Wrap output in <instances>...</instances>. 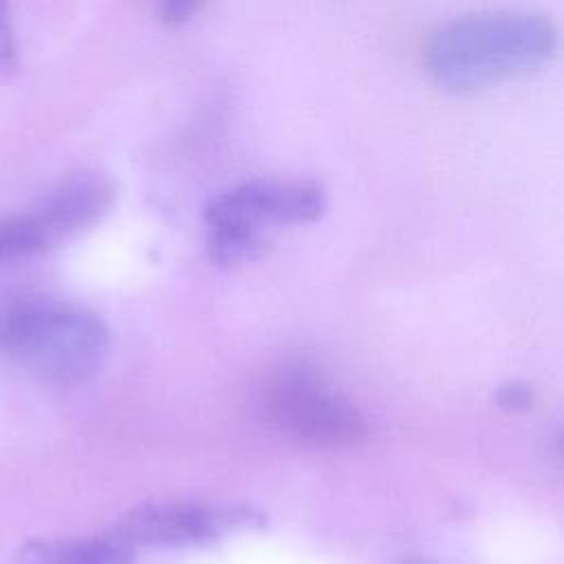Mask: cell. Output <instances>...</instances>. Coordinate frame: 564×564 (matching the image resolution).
Masks as SVG:
<instances>
[{
    "label": "cell",
    "mask_w": 564,
    "mask_h": 564,
    "mask_svg": "<svg viewBox=\"0 0 564 564\" xmlns=\"http://www.w3.org/2000/svg\"><path fill=\"white\" fill-rule=\"evenodd\" d=\"M264 419L284 436L322 449L364 443L368 423L361 410L328 388L311 368H284L262 388Z\"/></svg>",
    "instance_id": "cell-3"
},
{
    "label": "cell",
    "mask_w": 564,
    "mask_h": 564,
    "mask_svg": "<svg viewBox=\"0 0 564 564\" xmlns=\"http://www.w3.org/2000/svg\"><path fill=\"white\" fill-rule=\"evenodd\" d=\"M401 564H432V562H427V560H421V557H408V560H403Z\"/></svg>",
    "instance_id": "cell-11"
},
{
    "label": "cell",
    "mask_w": 564,
    "mask_h": 564,
    "mask_svg": "<svg viewBox=\"0 0 564 564\" xmlns=\"http://www.w3.org/2000/svg\"><path fill=\"white\" fill-rule=\"evenodd\" d=\"M326 209V194L313 181L256 178L240 183L205 207L209 231L267 238L269 227L306 225Z\"/></svg>",
    "instance_id": "cell-4"
},
{
    "label": "cell",
    "mask_w": 564,
    "mask_h": 564,
    "mask_svg": "<svg viewBox=\"0 0 564 564\" xmlns=\"http://www.w3.org/2000/svg\"><path fill=\"white\" fill-rule=\"evenodd\" d=\"M557 26L531 11H471L436 24L421 42V66L434 86L467 95L544 66L557 51Z\"/></svg>",
    "instance_id": "cell-1"
},
{
    "label": "cell",
    "mask_w": 564,
    "mask_h": 564,
    "mask_svg": "<svg viewBox=\"0 0 564 564\" xmlns=\"http://www.w3.org/2000/svg\"><path fill=\"white\" fill-rule=\"evenodd\" d=\"M260 513L247 507H216L189 500L143 502L128 509L112 527L130 546H189L229 531L251 529Z\"/></svg>",
    "instance_id": "cell-5"
},
{
    "label": "cell",
    "mask_w": 564,
    "mask_h": 564,
    "mask_svg": "<svg viewBox=\"0 0 564 564\" xmlns=\"http://www.w3.org/2000/svg\"><path fill=\"white\" fill-rule=\"evenodd\" d=\"M18 66V46L9 20L7 0H0V75H9Z\"/></svg>",
    "instance_id": "cell-9"
},
{
    "label": "cell",
    "mask_w": 564,
    "mask_h": 564,
    "mask_svg": "<svg viewBox=\"0 0 564 564\" xmlns=\"http://www.w3.org/2000/svg\"><path fill=\"white\" fill-rule=\"evenodd\" d=\"M496 401L507 410H520L531 403V390L524 388L522 383H507L498 390Z\"/></svg>",
    "instance_id": "cell-10"
},
{
    "label": "cell",
    "mask_w": 564,
    "mask_h": 564,
    "mask_svg": "<svg viewBox=\"0 0 564 564\" xmlns=\"http://www.w3.org/2000/svg\"><path fill=\"white\" fill-rule=\"evenodd\" d=\"M134 546L119 533L104 531L86 538L31 540L20 551V564H132Z\"/></svg>",
    "instance_id": "cell-6"
},
{
    "label": "cell",
    "mask_w": 564,
    "mask_h": 564,
    "mask_svg": "<svg viewBox=\"0 0 564 564\" xmlns=\"http://www.w3.org/2000/svg\"><path fill=\"white\" fill-rule=\"evenodd\" d=\"M0 352L44 383L75 386L104 364L108 328L79 304L29 295L0 311Z\"/></svg>",
    "instance_id": "cell-2"
},
{
    "label": "cell",
    "mask_w": 564,
    "mask_h": 564,
    "mask_svg": "<svg viewBox=\"0 0 564 564\" xmlns=\"http://www.w3.org/2000/svg\"><path fill=\"white\" fill-rule=\"evenodd\" d=\"M205 2L207 0H159V20L167 29L183 26L205 7Z\"/></svg>",
    "instance_id": "cell-8"
},
{
    "label": "cell",
    "mask_w": 564,
    "mask_h": 564,
    "mask_svg": "<svg viewBox=\"0 0 564 564\" xmlns=\"http://www.w3.org/2000/svg\"><path fill=\"white\" fill-rule=\"evenodd\" d=\"M68 238L59 218L46 200L31 212L0 220V264L33 253L51 251Z\"/></svg>",
    "instance_id": "cell-7"
},
{
    "label": "cell",
    "mask_w": 564,
    "mask_h": 564,
    "mask_svg": "<svg viewBox=\"0 0 564 564\" xmlns=\"http://www.w3.org/2000/svg\"><path fill=\"white\" fill-rule=\"evenodd\" d=\"M562 452H564V434H562Z\"/></svg>",
    "instance_id": "cell-12"
}]
</instances>
